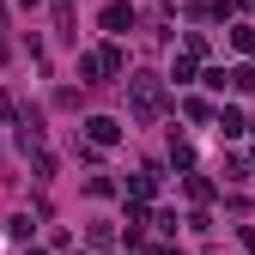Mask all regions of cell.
<instances>
[{
    "label": "cell",
    "mask_w": 255,
    "mask_h": 255,
    "mask_svg": "<svg viewBox=\"0 0 255 255\" xmlns=\"http://www.w3.org/2000/svg\"><path fill=\"white\" fill-rule=\"evenodd\" d=\"M128 110H134V122H158L164 116V79L158 73H134L128 79Z\"/></svg>",
    "instance_id": "cell-1"
},
{
    "label": "cell",
    "mask_w": 255,
    "mask_h": 255,
    "mask_svg": "<svg viewBox=\"0 0 255 255\" xmlns=\"http://www.w3.org/2000/svg\"><path fill=\"white\" fill-rule=\"evenodd\" d=\"M79 73H85L91 85L116 79V73H122V49H91V55H79Z\"/></svg>",
    "instance_id": "cell-2"
},
{
    "label": "cell",
    "mask_w": 255,
    "mask_h": 255,
    "mask_svg": "<svg viewBox=\"0 0 255 255\" xmlns=\"http://www.w3.org/2000/svg\"><path fill=\"white\" fill-rule=\"evenodd\" d=\"M85 128H91V146H116L122 140V122H110V116H91Z\"/></svg>",
    "instance_id": "cell-3"
},
{
    "label": "cell",
    "mask_w": 255,
    "mask_h": 255,
    "mask_svg": "<svg viewBox=\"0 0 255 255\" xmlns=\"http://www.w3.org/2000/svg\"><path fill=\"white\" fill-rule=\"evenodd\" d=\"M128 24H134V6L110 0V6H104V30H128Z\"/></svg>",
    "instance_id": "cell-4"
},
{
    "label": "cell",
    "mask_w": 255,
    "mask_h": 255,
    "mask_svg": "<svg viewBox=\"0 0 255 255\" xmlns=\"http://www.w3.org/2000/svg\"><path fill=\"white\" fill-rule=\"evenodd\" d=\"M55 37H79V30H73V0H55Z\"/></svg>",
    "instance_id": "cell-5"
},
{
    "label": "cell",
    "mask_w": 255,
    "mask_h": 255,
    "mask_svg": "<svg viewBox=\"0 0 255 255\" xmlns=\"http://www.w3.org/2000/svg\"><path fill=\"white\" fill-rule=\"evenodd\" d=\"M188 12H195V18H225L231 6H225V0H195V6H188Z\"/></svg>",
    "instance_id": "cell-6"
},
{
    "label": "cell",
    "mask_w": 255,
    "mask_h": 255,
    "mask_svg": "<svg viewBox=\"0 0 255 255\" xmlns=\"http://www.w3.org/2000/svg\"><path fill=\"white\" fill-rule=\"evenodd\" d=\"M213 122H219V134H231V140H237V134H243V116H237V110H219V116H213Z\"/></svg>",
    "instance_id": "cell-7"
},
{
    "label": "cell",
    "mask_w": 255,
    "mask_h": 255,
    "mask_svg": "<svg viewBox=\"0 0 255 255\" xmlns=\"http://www.w3.org/2000/svg\"><path fill=\"white\" fill-rule=\"evenodd\" d=\"M225 79H231V91H255V67H231Z\"/></svg>",
    "instance_id": "cell-8"
},
{
    "label": "cell",
    "mask_w": 255,
    "mask_h": 255,
    "mask_svg": "<svg viewBox=\"0 0 255 255\" xmlns=\"http://www.w3.org/2000/svg\"><path fill=\"white\" fill-rule=\"evenodd\" d=\"M0 30H6V6H0Z\"/></svg>",
    "instance_id": "cell-9"
},
{
    "label": "cell",
    "mask_w": 255,
    "mask_h": 255,
    "mask_svg": "<svg viewBox=\"0 0 255 255\" xmlns=\"http://www.w3.org/2000/svg\"><path fill=\"white\" fill-rule=\"evenodd\" d=\"M24 6H37V0H24Z\"/></svg>",
    "instance_id": "cell-10"
},
{
    "label": "cell",
    "mask_w": 255,
    "mask_h": 255,
    "mask_svg": "<svg viewBox=\"0 0 255 255\" xmlns=\"http://www.w3.org/2000/svg\"><path fill=\"white\" fill-rule=\"evenodd\" d=\"M30 255H43V249H30Z\"/></svg>",
    "instance_id": "cell-11"
}]
</instances>
